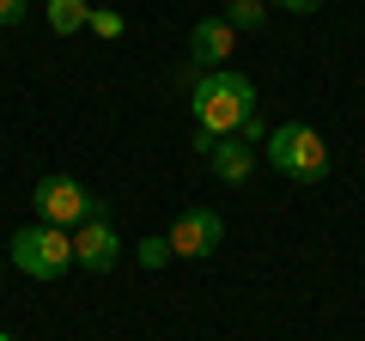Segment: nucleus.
Listing matches in <instances>:
<instances>
[{
  "mask_svg": "<svg viewBox=\"0 0 365 341\" xmlns=\"http://www.w3.org/2000/svg\"><path fill=\"white\" fill-rule=\"evenodd\" d=\"M189 110H195V128L213 134V141H232L244 128V116H256V86H250L237 67H213L189 86Z\"/></svg>",
  "mask_w": 365,
  "mask_h": 341,
  "instance_id": "f257e3e1",
  "label": "nucleus"
},
{
  "mask_svg": "<svg viewBox=\"0 0 365 341\" xmlns=\"http://www.w3.org/2000/svg\"><path fill=\"white\" fill-rule=\"evenodd\" d=\"M262 158H268L280 177H292V183H323L329 177V146H323V134H317L311 122H280V128H268Z\"/></svg>",
  "mask_w": 365,
  "mask_h": 341,
  "instance_id": "f03ea898",
  "label": "nucleus"
},
{
  "mask_svg": "<svg viewBox=\"0 0 365 341\" xmlns=\"http://www.w3.org/2000/svg\"><path fill=\"white\" fill-rule=\"evenodd\" d=\"M6 263L19 268V275L31 280H61L67 268H73V232H61V225H19L13 244H6Z\"/></svg>",
  "mask_w": 365,
  "mask_h": 341,
  "instance_id": "7ed1b4c3",
  "label": "nucleus"
},
{
  "mask_svg": "<svg viewBox=\"0 0 365 341\" xmlns=\"http://www.w3.org/2000/svg\"><path fill=\"white\" fill-rule=\"evenodd\" d=\"M37 220L43 225H86V220H110V201L104 195H86V183H73V177H43L37 183Z\"/></svg>",
  "mask_w": 365,
  "mask_h": 341,
  "instance_id": "20e7f679",
  "label": "nucleus"
},
{
  "mask_svg": "<svg viewBox=\"0 0 365 341\" xmlns=\"http://www.w3.org/2000/svg\"><path fill=\"white\" fill-rule=\"evenodd\" d=\"M170 256H182V263H201V256H213V250L225 244V220L213 208H182L177 225H170Z\"/></svg>",
  "mask_w": 365,
  "mask_h": 341,
  "instance_id": "39448f33",
  "label": "nucleus"
},
{
  "mask_svg": "<svg viewBox=\"0 0 365 341\" xmlns=\"http://www.w3.org/2000/svg\"><path fill=\"white\" fill-rule=\"evenodd\" d=\"M73 263H86V275H110L122 263V238L110 220H86L73 225Z\"/></svg>",
  "mask_w": 365,
  "mask_h": 341,
  "instance_id": "423d86ee",
  "label": "nucleus"
},
{
  "mask_svg": "<svg viewBox=\"0 0 365 341\" xmlns=\"http://www.w3.org/2000/svg\"><path fill=\"white\" fill-rule=\"evenodd\" d=\"M237 49V31L225 25V19H201L195 31H189V61L201 67V73H213V67H225Z\"/></svg>",
  "mask_w": 365,
  "mask_h": 341,
  "instance_id": "0eeeda50",
  "label": "nucleus"
},
{
  "mask_svg": "<svg viewBox=\"0 0 365 341\" xmlns=\"http://www.w3.org/2000/svg\"><path fill=\"white\" fill-rule=\"evenodd\" d=\"M207 165H213L220 183H250V170H256V146H244L237 134H232V141H213Z\"/></svg>",
  "mask_w": 365,
  "mask_h": 341,
  "instance_id": "6e6552de",
  "label": "nucleus"
},
{
  "mask_svg": "<svg viewBox=\"0 0 365 341\" xmlns=\"http://www.w3.org/2000/svg\"><path fill=\"white\" fill-rule=\"evenodd\" d=\"M43 13H49V31H55V37H73V31H86L91 6H86V0H49Z\"/></svg>",
  "mask_w": 365,
  "mask_h": 341,
  "instance_id": "1a4fd4ad",
  "label": "nucleus"
},
{
  "mask_svg": "<svg viewBox=\"0 0 365 341\" xmlns=\"http://www.w3.org/2000/svg\"><path fill=\"white\" fill-rule=\"evenodd\" d=\"M262 19H268V6H262V0H232L225 25H232V31H262Z\"/></svg>",
  "mask_w": 365,
  "mask_h": 341,
  "instance_id": "9d476101",
  "label": "nucleus"
},
{
  "mask_svg": "<svg viewBox=\"0 0 365 341\" xmlns=\"http://www.w3.org/2000/svg\"><path fill=\"white\" fill-rule=\"evenodd\" d=\"M134 263L140 268H165L170 263V238H140V244H134Z\"/></svg>",
  "mask_w": 365,
  "mask_h": 341,
  "instance_id": "9b49d317",
  "label": "nucleus"
},
{
  "mask_svg": "<svg viewBox=\"0 0 365 341\" xmlns=\"http://www.w3.org/2000/svg\"><path fill=\"white\" fill-rule=\"evenodd\" d=\"M86 31H91V37H122V13H110V6H91Z\"/></svg>",
  "mask_w": 365,
  "mask_h": 341,
  "instance_id": "f8f14e48",
  "label": "nucleus"
},
{
  "mask_svg": "<svg viewBox=\"0 0 365 341\" xmlns=\"http://www.w3.org/2000/svg\"><path fill=\"white\" fill-rule=\"evenodd\" d=\"M237 141H244V146H262V141H268V122H262V110H256V116H244Z\"/></svg>",
  "mask_w": 365,
  "mask_h": 341,
  "instance_id": "ddd939ff",
  "label": "nucleus"
},
{
  "mask_svg": "<svg viewBox=\"0 0 365 341\" xmlns=\"http://www.w3.org/2000/svg\"><path fill=\"white\" fill-rule=\"evenodd\" d=\"M31 13V0H0V25H19Z\"/></svg>",
  "mask_w": 365,
  "mask_h": 341,
  "instance_id": "4468645a",
  "label": "nucleus"
},
{
  "mask_svg": "<svg viewBox=\"0 0 365 341\" xmlns=\"http://www.w3.org/2000/svg\"><path fill=\"white\" fill-rule=\"evenodd\" d=\"M280 6H287V13H317L323 0H280Z\"/></svg>",
  "mask_w": 365,
  "mask_h": 341,
  "instance_id": "2eb2a0df",
  "label": "nucleus"
},
{
  "mask_svg": "<svg viewBox=\"0 0 365 341\" xmlns=\"http://www.w3.org/2000/svg\"><path fill=\"white\" fill-rule=\"evenodd\" d=\"M0 268H6V256H0Z\"/></svg>",
  "mask_w": 365,
  "mask_h": 341,
  "instance_id": "dca6fc26",
  "label": "nucleus"
},
{
  "mask_svg": "<svg viewBox=\"0 0 365 341\" xmlns=\"http://www.w3.org/2000/svg\"><path fill=\"white\" fill-rule=\"evenodd\" d=\"M0 341H13V335H0Z\"/></svg>",
  "mask_w": 365,
  "mask_h": 341,
  "instance_id": "f3484780",
  "label": "nucleus"
}]
</instances>
